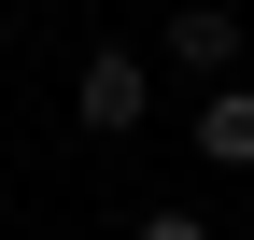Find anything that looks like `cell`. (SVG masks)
<instances>
[{
  "label": "cell",
  "instance_id": "cell-4",
  "mask_svg": "<svg viewBox=\"0 0 254 240\" xmlns=\"http://www.w3.org/2000/svg\"><path fill=\"white\" fill-rule=\"evenodd\" d=\"M127 240H212V226H198V212H141Z\"/></svg>",
  "mask_w": 254,
  "mask_h": 240
},
{
  "label": "cell",
  "instance_id": "cell-2",
  "mask_svg": "<svg viewBox=\"0 0 254 240\" xmlns=\"http://www.w3.org/2000/svg\"><path fill=\"white\" fill-rule=\"evenodd\" d=\"M71 113H85V127H99V141H127V127H141V113H155V71H141V57H127V43H99V57H85V85H71Z\"/></svg>",
  "mask_w": 254,
  "mask_h": 240
},
{
  "label": "cell",
  "instance_id": "cell-1",
  "mask_svg": "<svg viewBox=\"0 0 254 240\" xmlns=\"http://www.w3.org/2000/svg\"><path fill=\"white\" fill-rule=\"evenodd\" d=\"M155 57H170L184 85H240V14H226V0H184V14L155 28Z\"/></svg>",
  "mask_w": 254,
  "mask_h": 240
},
{
  "label": "cell",
  "instance_id": "cell-3",
  "mask_svg": "<svg viewBox=\"0 0 254 240\" xmlns=\"http://www.w3.org/2000/svg\"><path fill=\"white\" fill-rule=\"evenodd\" d=\"M198 156L212 170H254V85H198Z\"/></svg>",
  "mask_w": 254,
  "mask_h": 240
}]
</instances>
